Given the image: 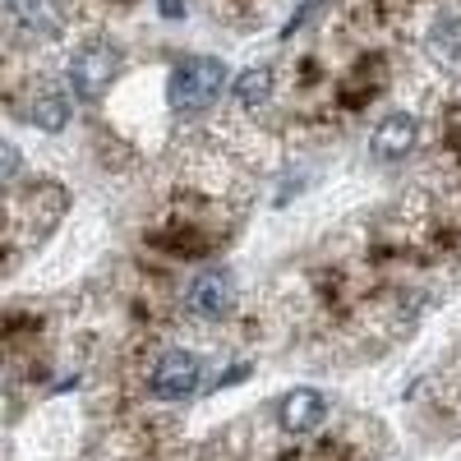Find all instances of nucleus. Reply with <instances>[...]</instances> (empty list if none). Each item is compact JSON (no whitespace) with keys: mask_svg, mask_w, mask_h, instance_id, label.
<instances>
[{"mask_svg":"<svg viewBox=\"0 0 461 461\" xmlns=\"http://www.w3.org/2000/svg\"><path fill=\"white\" fill-rule=\"evenodd\" d=\"M221 84H226L221 60H212V56H189V60H180V65L171 69L167 102H171L176 115H199V111H208V106L217 102Z\"/></svg>","mask_w":461,"mask_h":461,"instance_id":"f257e3e1","label":"nucleus"},{"mask_svg":"<svg viewBox=\"0 0 461 461\" xmlns=\"http://www.w3.org/2000/svg\"><path fill=\"white\" fill-rule=\"evenodd\" d=\"M230 310H236V277H230V267H203L185 286V314L194 323H217Z\"/></svg>","mask_w":461,"mask_h":461,"instance_id":"f03ea898","label":"nucleus"},{"mask_svg":"<svg viewBox=\"0 0 461 461\" xmlns=\"http://www.w3.org/2000/svg\"><path fill=\"white\" fill-rule=\"evenodd\" d=\"M199 378H203V365L199 356H189V351H162L158 360H152L148 369V393L158 397V402H185L189 393L199 388Z\"/></svg>","mask_w":461,"mask_h":461,"instance_id":"7ed1b4c3","label":"nucleus"},{"mask_svg":"<svg viewBox=\"0 0 461 461\" xmlns=\"http://www.w3.org/2000/svg\"><path fill=\"white\" fill-rule=\"evenodd\" d=\"M121 65H125L121 47H115V42H102V37H97V42H84L79 51H74V60H69V79L79 84L84 97H97V93H106V88L115 84Z\"/></svg>","mask_w":461,"mask_h":461,"instance_id":"20e7f679","label":"nucleus"},{"mask_svg":"<svg viewBox=\"0 0 461 461\" xmlns=\"http://www.w3.org/2000/svg\"><path fill=\"white\" fill-rule=\"evenodd\" d=\"M415 143H420V121H415V115H406V111L388 115V121H378V130L369 134V152H374L378 162H402V158H411Z\"/></svg>","mask_w":461,"mask_h":461,"instance_id":"39448f33","label":"nucleus"},{"mask_svg":"<svg viewBox=\"0 0 461 461\" xmlns=\"http://www.w3.org/2000/svg\"><path fill=\"white\" fill-rule=\"evenodd\" d=\"M323 415H328V402H323V393H314V388H295V393H286L282 402H277V429L282 434H314L319 425H323Z\"/></svg>","mask_w":461,"mask_h":461,"instance_id":"423d86ee","label":"nucleus"},{"mask_svg":"<svg viewBox=\"0 0 461 461\" xmlns=\"http://www.w3.org/2000/svg\"><path fill=\"white\" fill-rule=\"evenodd\" d=\"M28 121L37 125V130H65V121H69V97L60 93V84L51 79H42L32 88V102H28Z\"/></svg>","mask_w":461,"mask_h":461,"instance_id":"0eeeda50","label":"nucleus"},{"mask_svg":"<svg viewBox=\"0 0 461 461\" xmlns=\"http://www.w3.org/2000/svg\"><path fill=\"white\" fill-rule=\"evenodd\" d=\"M273 97H277V74H273V65H254V69H245L240 79H236V102H240V111H263V106H273Z\"/></svg>","mask_w":461,"mask_h":461,"instance_id":"6e6552de","label":"nucleus"},{"mask_svg":"<svg viewBox=\"0 0 461 461\" xmlns=\"http://www.w3.org/2000/svg\"><path fill=\"white\" fill-rule=\"evenodd\" d=\"M429 51L438 60H456L461 56V19L456 14H438V23L429 28Z\"/></svg>","mask_w":461,"mask_h":461,"instance_id":"1a4fd4ad","label":"nucleus"},{"mask_svg":"<svg viewBox=\"0 0 461 461\" xmlns=\"http://www.w3.org/2000/svg\"><path fill=\"white\" fill-rule=\"evenodd\" d=\"M84 5H93V10H121V5H130V0H84Z\"/></svg>","mask_w":461,"mask_h":461,"instance_id":"9d476101","label":"nucleus"}]
</instances>
